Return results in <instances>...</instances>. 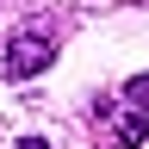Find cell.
<instances>
[{"label": "cell", "mask_w": 149, "mask_h": 149, "mask_svg": "<svg viewBox=\"0 0 149 149\" xmlns=\"http://www.w3.org/2000/svg\"><path fill=\"white\" fill-rule=\"evenodd\" d=\"M50 37H13L6 44V56H0V74H6V81H31V74H44L50 68Z\"/></svg>", "instance_id": "cell-1"}, {"label": "cell", "mask_w": 149, "mask_h": 149, "mask_svg": "<svg viewBox=\"0 0 149 149\" xmlns=\"http://www.w3.org/2000/svg\"><path fill=\"white\" fill-rule=\"evenodd\" d=\"M112 137H118L124 149H137V143H149V112H143V106H130L124 118L112 124Z\"/></svg>", "instance_id": "cell-2"}, {"label": "cell", "mask_w": 149, "mask_h": 149, "mask_svg": "<svg viewBox=\"0 0 149 149\" xmlns=\"http://www.w3.org/2000/svg\"><path fill=\"white\" fill-rule=\"evenodd\" d=\"M124 93H130V106H143V112H149V74H137V81H130Z\"/></svg>", "instance_id": "cell-3"}, {"label": "cell", "mask_w": 149, "mask_h": 149, "mask_svg": "<svg viewBox=\"0 0 149 149\" xmlns=\"http://www.w3.org/2000/svg\"><path fill=\"white\" fill-rule=\"evenodd\" d=\"M19 149H50V143H44V137H25V143H19Z\"/></svg>", "instance_id": "cell-4"}]
</instances>
